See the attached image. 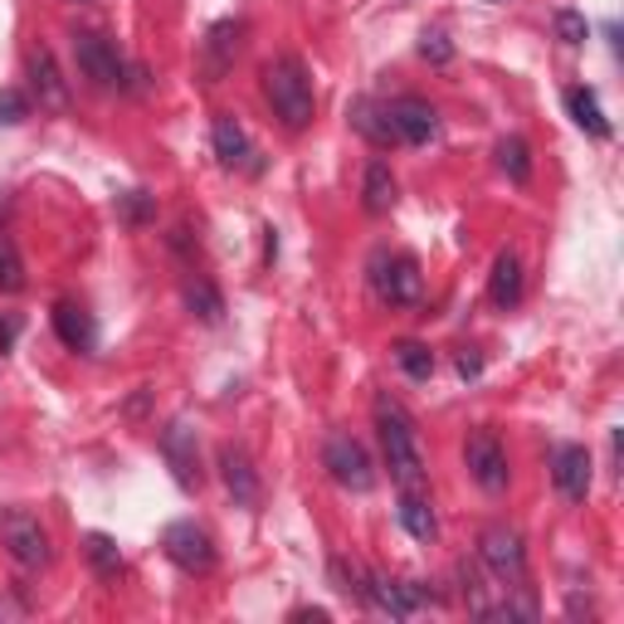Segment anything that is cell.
Here are the masks:
<instances>
[{
    "label": "cell",
    "instance_id": "obj_8",
    "mask_svg": "<svg viewBox=\"0 0 624 624\" xmlns=\"http://www.w3.org/2000/svg\"><path fill=\"white\" fill-rule=\"evenodd\" d=\"M463 459H469V473H473V483H479V488H488V493H503V488H507V449L497 445L493 429L469 435Z\"/></svg>",
    "mask_w": 624,
    "mask_h": 624
},
{
    "label": "cell",
    "instance_id": "obj_22",
    "mask_svg": "<svg viewBox=\"0 0 624 624\" xmlns=\"http://www.w3.org/2000/svg\"><path fill=\"white\" fill-rule=\"evenodd\" d=\"M395 206V176L385 162H371L366 166V210L371 215H385Z\"/></svg>",
    "mask_w": 624,
    "mask_h": 624
},
{
    "label": "cell",
    "instance_id": "obj_24",
    "mask_svg": "<svg viewBox=\"0 0 624 624\" xmlns=\"http://www.w3.org/2000/svg\"><path fill=\"white\" fill-rule=\"evenodd\" d=\"M497 166H503V172L513 176L517 186H522V180H532V152H527V142H522V138H503V142H497Z\"/></svg>",
    "mask_w": 624,
    "mask_h": 624
},
{
    "label": "cell",
    "instance_id": "obj_7",
    "mask_svg": "<svg viewBox=\"0 0 624 624\" xmlns=\"http://www.w3.org/2000/svg\"><path fill=\"white\" fill-rule=\"evenodd\" d=\"M0 537H6V551L15 556L20 566H50V537H44L40 517L6 513L0 517Z\"/></svg>",
    "mask_w": 624,
    "mask_h": 624
},
{
    "label": "cell",
    "instance_id": "obj_28",
    "mask_svg": "<svg viewBox=\"0 0 624 624\" xmlns=\"http://www.w3.org/2000/svg\"><path fill=\"white\" fill-rule=\"evenodd\" d=\"M556 35H561L566 44H585V15L561 10V15H556Z\"/></svg>",
    "mask_w": 624,
    "mask_h": 624
},
{
    "label": "cell",
    "instance_id": "obj_9",
    "mask_svg": "<svg viewBox=\"0 0 624 624\" xmlns=\"http://www.w3.org/2000/svg\"><path fill=\"white\" fill-rule=\"evenodd\" d=\"M74 59H78V69H84V78L94 88H122V59H118V50H112V40L78 35L74 40Z\"/></svg>",
    "mask_w": 624,
    "mask_h": 624
},
{
    "label": "cell",
    "instance_id": "obj_27",
    "mask_svg": "<svg viewBox=\"0 0 624 624\" xmlns=\"http://www.w3.org/2000/svg\"><path fill=\"white\" fill-rule=\"evenodd\" d=\"M30 118V98L20 94V88H0V122L6 128H15V122Z\"/></svg>",
    "mask_w": 624,
    "mask_h": 624
},
{
    "label": "cell",
    "instance_id": "obj_26",
    "mask_svg": "<svg viewBox=\"0 0 624 624\" xmlns=\"http://www.w3.org/2000/svg\"><path fill=\"white\" fill-rule=\"evenodd\" d=\"M84 551H88V561H94V571H98V576H118L122 551H118V541H112V537H103V532H94V537L84 541Z\"/></svg>",
    "mask_w": 624,
    "mask_h": 624
},
{
    "label": "cell",
    "instance_id": "obj_2",
    "mask_svg": "<svg viewBox=\"0 0 624 624\" xmlns=\"http://www.w3.org/2000/svg\"><path fill=\"white\" fill-rule=\"evenodd\" d=\"M264 98L274 103V112L283 118V128H308L313 122V108H317V98H313V78L308 69H303L293 54H283V59L274 64H264Z\"/></svg>",
    "mask_w": 624,
    "mask_h": 624
},
{
    "label": "cell",
    "instance_id": "obj_23",
    "mask_svg": "<svg viewBox=\"0 0 624 624\" xmlns=\"http://www.w3.org/2000/svg\"><path fill=\"white\" fill-rule=\"evenodd\" d=\"M395 361H401V371L405 376H415V381L435 376V351H429L425 342H395Z\"/></svg>",
    "mask_w": 624,
    "mask_h": 624
},
{
    "label": "cell",
    "instance_id": "obj_29",
    "mask_svg": "<svg viewBox=\"0 0 624 624\" xmlns=\"http://www.w3.org/2000/svg\"><path fill=\"white\" fill-rule=\"evenodd\" d=\"M419 54H425V59H435V64H449V59H453V44H449V40L435 30V35H425V40H419Z\"/></svg>",
    "mask_w": 624,
    "mask_h": 624
},
{
    "label": "cell",
    "instance_id": "obj_1",
    "mask_svg": "<svg viewBox=\"0 0 624 624\" xmlns=\"http://www.w3.org/2000/svg\"><path fill=\"white\" fill-rule=\"evenodd\" d=\"M376 425H381V445H385V463H391V479L401 483V493H419V488H425V453H419L410 415H405L395 401H381L376 405Z\"/></svg>",
    "mask_w": 624,
    "mask_h": 624
},
{
    "label": "cell",
    "instance_id": "obj_32",
    "mask_svg": "<svg viewBox=\"0 0 624 624\" xmlns=\"http://www.w3.org/2000/svg\"><path fill=\"white\" fill-rule=\"evenodd\" d=\"M479 351H459V376H479Z\"/></svg>",
    "mask_w": 624,
    "mask_h": 624
},
{
    "label": "cell",
    "instance_id": "obj_16",
    "mask_svg": "<svg viewBox=\"0 0 624 624\" xmlns=\"http://www.w3.org/2000/svg\"><path fill=\"white\" fill-rule=\"evenodd\" d=\"M488 293H493L497 308H517L522 298V259L513 249H503V254L493 259V278H488Z\"/></svg>",
    "mask_w": 624,
    "mask_h": 624
},
{
    "label": "cell",
    "instance_id": "obj_5",
    "mask_svg": "<svg viewBox=\"0 0 624 624\" xmlns=\"http://www.w3.org/2000/svg\"><path fill=\"white\" fill-rule=\"evenodd\" d=\"M322 463H327V473H332L337 483L351 488V493H371V483H376V469H371L366 449H361V439H351V435L327 439Z\"/></svg>",
    "mask_w": 624,
    "mask_h": 624
},
{
    "label": "cell",
    "instance_id": "obj_13",
    "mask_svg": "<svg viewBox=\"0 0 624 624\" xmlns=\"http://www.w3.org/2000/svg\"><path fill=\"white\" fill-rule=\"evenodd\" d=\"M220 479H225V488H230L234 507H254L259 503V473H254V463H249V453L240 445L220 449Z\"/></svg>",
    "mask_w": 624,
    "mask_h": 624
},
{
    "label": "cell",
    "instance_id": "obj_18",
    "mask_svg": "<svg viewBox=\"0 0 624 624\" xmlns=\"http://www.w3.org/2000/svg\"><path fill=\"white\" fill-rule=\"evenodd\" d=\"M351 128H357L361 138H371L376 146L401 142V138H395V122H391V112H385V103H371V98H361V103L351 108Z\"/></svg>",
    "mask_w": 624,
    "mask_h": 624
},
{
    "label": "cell",
    "instance_id": "obj_19",
    "mask_svg": "<svg viewBox=\"0 0 624 624\" xmlns=\"http://www.w3.org/2000/svg\"><path fill=\"white\" fill-rule=\"evenodd\" d=\"M566 108H571V118L581 132H590V138H610V118L600 112L595 88H571V94H566Z\"/></svg>",
    "mask_w": 624,
    "mask_h": 624
},
{
    "label": "cell",
    "instance_id": "obj_10",
    "mask_svg": "<svg viewBox=\"0 0 624 624\" xmlns=\"http://www.w3.org/2000/svg\"><path fill=\"white\" fill-rule=\"evenodd\" d=\"M551 483L566 503H585L590 493V449L585 445H556L551 449Z\"/></svg>",
    "mask_w": 624,
    "mask_h": 624
},
{
    "label": "cell",
    "instance_id": "obj_6",
    "mask_svg": "<svg viewBox=\"0 0 624 624\" xmlns=\"http://www.w3.org/2000/svg\"><path fill=\"white\" fill-rule=\"evenodd\" d=\"M162 547L186 576H206L215 566V541H210L206 527H196V522H172V527L162 532Z\"/></svg>",
    "mask_w": 624,
    "mask_h": 624
},
{
    "label": "cell",
    "instance_id": "obj_21",
    "mask_svg": "<svg viewBox=\"0 0 624 624\" xmlns=\"http://www.w3.org/2000/svg\"><path fill=\"white\" fill-rule=\"evenodd\" d=\"M186 308L200 317V322H220L225 317V298L215 293V283L206 278H186Z\"/></svg>",
    "mask_w": 624,
    "mask_h": 624
},
{
    "label": "cell",
    "instance_id": "obj_3",
    "mask_svg": "<svg viewBox=\"0 0 624 624\" xmlns=\"http://www.w3.org/2000/svg\"><path fill=\"white\" fill-rule=\"evenodd\" d=\"M371 283H376V293L391 308H410L419 303V293H425V278H419V264L410 254H381L371 259Z\"/></svg>",
    "mask_w": 624,
    "mask_h": 624
},
{
    "label": "cell",
    "instance_id": "obj_12",
    "mask_svg": "<svg viewBox=\"0 0 624 624\" xmlns=\"http://www.w3.org/2000/svg\"><path fill=\"white\" fill-rule=\"evenodd\" d=\"M162 453H166V463H172V473H176L180 488H196L200 483V469H196V429H190L186 419H172V425L162 429Z\"/></svg>",
    "mask_w": 624,
    "mask_h": 624
},
{
    "label": "cell",
    "instance_id": "obj_20",
    "mask_svg": "<svg viewBox=\"0 0 624 624\" xmlns=\"http://www.w3.org/2000/svg\"><path fill=\"white\" fill-rule=\"evenodd\" d=\"M401 527L410 532L415 541H435L439 522H435V507H429L425 493H401Z\"/></svg>",
    "mask_w": 624,
    "mask_h": 624
},
{
    "label": "cell",
    "instance_id": "obj_17",
    "mask_svg": "<svg viewBox=\"0 0 624 624\" xmlns=\"http://www.w3.org/2000/svg\"><path fill=\"white\" fill-rule=\"evenodd\" d=\"M210 138H215V156H220L225 166H244L249 162V138H244L240 122H234V112H220V118H215Z\"/></svg>",
    "mask_w": 624,
    "mask_h": 624
},
{
    "label": "cell",
    "instance_id": "obj_11",
    "mask_svg": "<svg viewBox=\"0 0 624 624\" xmlns=\"http://www.w3.org/2000/svg\"><path fill=\"white\" fill-rule=\"evenodd\" d=\"M385 112H391V122H395V138L401 142H429L439 132V112L425 103V98H395V103H385Z\"/></svg>",
    "mask_w": 624,
    "mask_h": 624
},
{
    "label": "cell",
    "instance_id": "obj_14",
    "mask_svg": "<svg viewBox=\"0 0 624 624\" xmlns=\"http://www.w3.org/2000/svg\"><path fill=\"white\" fill-rule=\"evenodd\" d=\"M54 332H59V342L69 351H94L98 347L94 313H84L78 303H59V308H54Z\"/></svg>",
    "mask_w": 624,
    "mask_h": 624
},
{
    "label": "cell",
    "instance_id": "obj_25",
    "mask_svg": "<svg viewBox=\"0 0 624 624\" xmlns=\"http://www.w3.org/2000/svg\"><path fill=\"white\" fill-rule=\"evenodd\" d=\"M25 288V264H20V249L10 234H0V293H20Z\"/></svg>",
    "mask_w": 624,
    "mask_h": 624
},
{
    "label": "cell",
    "instance_id": "obj_30",
    "mask_svg": "<svg viewBox=\"0 0 624 624\" xmlns=\"http://www.w3.org/2000/svg\"><path fill=\"white\" fill-rule=\"evenodd\" d=\"M15 337H20V317H15V313H6V317H0V351L15 347Z\"/></svg>",
    "mask_w": 624,
    "mask_h": 624
},
{
    "label": "cell",
    "instance_id": "obj_4",
    "mask_svg": "<svg viewBox=\"0 0 624 624\" xmlns=\"http://www.w3.org/2000/svg\"><path fill=\"white\" fill-rule=\"evenodd\" d=\"M479 556H483V566H488V571H493L507 590H517V585H522V576H527V551H522V537H517L513 527H503V522L483 527Z\"/></svg>",
    "mask_w": 624,
    "mask_h": 624
},
{
    "label": "cell",
    "instance_id": "obj_15",
    "mask_svg": "<svg viewBox=\"0 0 624 624\" xmlns=\"http://www.w3.org/2000/svg\"><path fill=\"white\" fill-rule=\"evenodd\" d=\"M30 74H35V88H40V103H44V108H54V112L69 108V88H64L59 69H54V54H50V50H35V54H30Z\"/></svg>",
    "mask_w": 624,
    "mask_h": 624
},
{
    "label": "cell",
    "instance_id": "obj_31",
    "mask_svg": "<svg viewBox=\"0 0 624 624\" xmlns=\"http://www.w3.org/2000/svg\"><path fill=\"white\" fill-rule=\"evenodd\" d=\"M146 210H152V200H146L142 190H132L128 196V220H146Z\"/></svg>",
    "mask_w": 624,
    "mask_h": 624
}]
</instances>
